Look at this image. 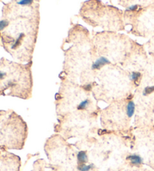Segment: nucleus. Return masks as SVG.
Here are the masks:
<instances>
[{
	"label": "nucleus",
	"mask_w": 154,
	"mask_h": 171,
	"mask_svg": "<svg viewBox=\"0 0 154 171\" xmlns=\"http://www.w3.org/2000/svg\"><path fill=\"white\" fill-rule=\"evenodd\" d=\"M76 157L77 167L85 165V164H86V163L89 162V156H88L87 152L85 150L79 151L77 153Z\"/></svg>",
	"instance_id": "2"
},
{
	"label": "nucleus",
	"mask_w": 154,
	"mask_h": 171,
	"mask_svg": "<svg viewBox=\"0 0 154 171\" xmlns=\"http://www.w3.org/2000/svg\"><path fill=\"white\" fill-rule=\"evenodd\" d=\"M138 9V5H133L130 6L129 8H128L127 10L129 11H135Z\"/></svg>",
	"instance_id": "13"
},
{
	"label": "nucleus",
	"mask_w": 154,
	"mask_h": 171,
	"mask_svg": "<svg viewBox=\"0 0 154 171\" xmlns=\"http://www.w3.org/2000/svg\"><path fill=\"white\" fill-rule=\"evenodd\" d=\"M141 77V74L138 71H132V74L130 75V80L132 82L137 84V83L138 82V80H140V78Z\"/></svg>",
	"instance_id": "7"
},
{
	"label": "nucleus",
	"mask_w": 154,
	"mask_h": 171,
	"mask_svg": "<svg viewBox=\"0 0 154 171\" xmlns=\"http://www.w3.org/2000/svg\"><path fill=\"white\" fill-rule=\"evenodd\" d=\"M9 25V21L7 20H0V31H2Z\"/></svg>",
	"instance_id": "9"
},
{
	"label": "nucleus",
	"mask_w": 154,
	"mask_h": 171,
	"mask_svg": "<svg viewBox=\"0 0 154 171\" xmlns=\"http://www.w3.org/2000/svg\"><path fill=\"white\" fill-rule=\"evenodd\" d=\"M125 171H149V170L142 168V167H130V168L127 169V170Z\"/></svg>",
	"instance_id": "11"
},
{
	"label": "nucleus",
	"mask_w": 154,
	"mask_h": 171,
	"mask_svg": "<svg viewBox=\"0 0 154 171\" xmlns=\"http://www.w3.org/2000/svg\"><path fill=\"white\" fill-rule=\"evenodd\" d=\"M83 89L85 90V91H90L92 89V85L90 83L85 84L84 86H83Z\"/></svg>",
	"instance_id": "12"
},
{
	"label": "nucleus",
	"mask_w": 154,
	"mask_h": 171,
	"mask_svg": "<svg viewBox=\"0 0 154 171\" xmlns=\"http://www.w3.org/2000/svg\"><path fill=\"white\" fill-rule=\"evenodd\" d=\"M33 1L34 0H20V1H19L17 2V4L21 6H27L32 4L33 2Z\"/></svg>",
	"instance_id": "10"
},
{
	"label": "nucleus",
	"mask_w": 154,
	"mask_h": 171,
	"mask_svg": "<svg viewBox=\"0 0 154 171\" xmlns=\"http://www.w3.org/2000/svg\"><path fill=\"white\" fill-rule=\"evenodd\" d=\"M24 36H25V35H24V33H23V32H22V33L19 34L18 37H17V39L14 41V44H13V45L11 46V48L12 49V50H16V49H17L20 47V44H21V43H22V41H23V39H24Z\"/></svg>",
	"instance_id": "5"
},
{
	"label": "nucleus",
	"mask_w": 154,
	"mask_h": 171,
	"mask_svg": "<svg viewBox=\"0 0 154 171\" xmlns=\"http://www.w3.org/2000/svg\"><path fill=\"white\" fill-rule=\"evenodd\" d=\"M111 62L108 58L105 56H101L99 59H97L92 65V70L96 71V70H100L102 67H104L106 65H110Z\"/></svg>",
	"instance_id": "3"
},
{
	"label": "nucleus",
	"mask_w": 154,
	"mask_h": 171,
	"mask_svg": "<svg viewBox=\"0 0 154 171\" xmlns=\"http://www.w3.org/2000/svg\"><path fill=\"white\" fill-rule=\"evenodd\" d=\"M135 112V104L132 100H129L127 103V107H126V115L128 119H131L134 116Z\"/></svg>",
	"instance_id": "4"
},
{
	"label": "nucleus",
	"mask_w": 154,
	"mask_h": 171,
	"mask_svg": "<svg viewBox=\"0 0 154 171\" xmlns=\"http://www.w3.org/2000/svg\"><path fill=\"white\" fill-rule=\"evenodd\" d=\"M153 93H154V86H147V87H145V89H144L143 95L147 96V95L152 94Z\"/></svg>",
	"instance_id": "8"
},
{
	"label": "nucleus",
	"mask_w": 154,
	"mask_h": 171,
	"mask_svg": "<svg viewBox=\"0 0 154 171\" xmlns=\"http://www.w3.org/2000/svg\"><path fill=\"white\" fill-rule=\"evenodd\" d=\"M90 101L89 99H85L83 101H82L77 106V110L78 111H85L87 109V107H89Z\"/></svg>",
	"instance_id": "6"
},
{
	"label": "nucleus",
	"mask_w": 154,
	"mask_h": 171,
	"mask_svg": "<svg viewBox=\"0 0 154 171\" xmlns=\"http://www.w3.org/2000/svg\"><path fill=\"white\" fill-rule=\"evenodd\" d=\"M125 161L130 167H141L145 164L144 158L136 152L128 153L125 157Z\"/></svg>",
	"instance_id": "1"
}]
</instances>
